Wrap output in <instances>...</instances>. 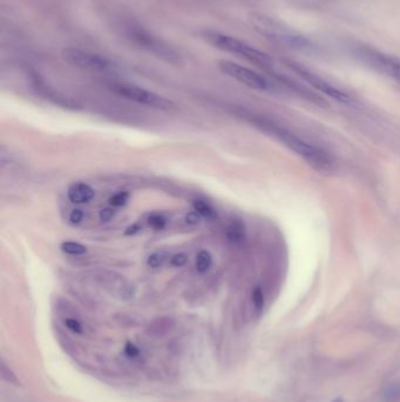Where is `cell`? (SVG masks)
Listing matches in <instances>:
<instances>
[{"label":"cell","instance_id":"obj_1","mask_svg":"<svg viewBox=\"0 0 400 402\" xmlns=\"http://www.w3.org/2000/svg\"><path fill=\"white\" fill-rule=\"evenodd\" d=\"M259 126L267 131L272 137L278 139L283 145L286 146L290 151L302 158L310 168L321 173H330L334 171L336 163L330 153L326 149L314 145L308 140H304L300 135L293 133L286 127H282L278 124L270 120H259Z\"/></svg>","mask_w":400,"mask_h":402},{"label":"cell","instance_id":"obj_2","mask_svg":"<svg viewBox=\"0 0 400 402\" xmlns=\"http://www.w3.org/2000/svg\"><path fill=\"white\" fill-rule=\"evenodd\" d=\"M248 22L257 34L276 46L293 51H309L314 49V45L309 39L272 17L259 12H252L248 15Z\"/></svg>","mask_w":400,"mask_h":402},{"label":"cell","instance_id":"obj_3","mask_svg":"<svg viewBox=\"0 0 400 402\" xmlns=\"http://www.w3.org/2000/svg\"><path fill=\"white\" fill-rule=\"evenodd\" d=\"M201 37L207 44L211 45L215 49L221 50L223 52L231 53L235 56L248 60L257 66L269 70L272 66V59L267 53L257 50L245 41L240 40L238 38L231 37L228 34L216 32V31L206 30L201 34Z\"/></svg>","mask_w":400,"mask_h":402},{"label":"cell","instance_id":"obj_4","mask_svg":"<svg viewBox=\"0 0 400 402\" xmlns=\"http://www.w3.org/2000/svg\"><path fill=\"white\" fill-rule=\"evenodd\" d=\"M126 36L132 44L137 46L139 49L144 50L146 52L151 53L153 56L157 57L159 59L171 64L175 66H181L183 64L182 58L178 50L174 49L167 41L163 40L159 36L149 32L139 25H128L126 29Z\"/></svg>","mask_w":400,"mask_h":402},{"label":"cell","instance_id":"obj_5","mask_svg":"<svg viewBox=\"0 0 400 402\" xmlns=\"http://www.w3.org/2000/svg\"><path fill=\"white\" fill-rule=\"evenodd\" d=\"M353 56L357 60H360V63L380 75L389 77L400 86L399 58L363 45L353 49Z\"/></svg>","mask_w":400,"mask_h":402},{"label":"cell","instance_id":"obj_6","mask_svg":"<svg viewBox=\"0 0 400 402\" xmlns=\"http://www.w3.org/2000/svg\"><path fill=\"white\" fill-rule=\"evenodd\" d=\"M111 89L114 91L115 94L126 98L128 100L135 101L137 104L145 105V106L156 108V110L168 111L175 106L174 103L171 99L162 97V96L148 91V89L132 85V84L113 82L111 85Z\"/></svg>","mask_w":400,"mask_h":402},{"label":"cell","instance_id":"obj_7","mask_svg":"<svg viewBox=\"0 0 400 402\" xmlns=\"http://www.w3.org/2000/svg\"><path fill=\"white\" fill-rule=\"evenodd\" d=\"M284 64L289 67L293 73H296L300 78L303 79L304 82H308L309 85L312 86L314 89H317L319 92H322L328 97L332 98V99L341 103V104H352V98L348 94H345L344 91H341V89L332 85L331 82L322 78L321 75H316L315 72L310 71L309 68L300 65L297 61H293V60L286 59L284 60Z\"/></svg>","mask_w":400,"mask_h":402},{"label":"cell","instance_id":"obj_8","mask_svg":"<svg viewBox=\"0 0 400 402\" xmlns=\"http://www.w3.org/2000/svg\"><path fill=\"white\" fill-rule=\"evenodd\" d=\"M219 67L222 73L250 89L257 91H271L274 89V82L269 80L267 77L254 71L252 68L242 66L240 64L233 63L230 60H220Z\"/></svg>","mask_w":400,"mask_h":402},{"label":"cell","instance_id":"obj_9","mask_svg":"<svg viewBox=\"0 0 400 402\" xmlns=\"http://www.w3.org/2000/svg\"><path fill=\"white\" fill-rule=\"evenodd\" d=\"M63 59L70 66L78 67L82 70H89L95 72H113L115 71L114 64L107 58L97 54V53L84 51V50L67 47L61 52Z\"/></svg>","mask_w":400,"mask_h":402},{"label":"cell","instance_id":"obj_10","mask_svg":"<svg viewBox=\"0 0 400 402\" xmlns=\"http://www.w3.org/2000/svg\"><path fill=\"white\" fill-rule=\"evenodd\" d=\"M95 195L92 187L85 183H75L67 191V197L73 204H87Z\"/></svg>","mask_w":400,"mask_h":402},{"label":"cell","instance_id":"obj_11","mask_svg":"<svg viewBox=\"0 0 400 402\" xmlns=\"http://www.w3.org/2000/svg\"><path fill=\"white\" fill-rule=\"evenodd\" d=\"M226 237H228V240L233 244H236V245L241 244L245 239V225L240 220H233V223L228 226Z\"/></svg>","mask_w":400,"mask_h":402},{"label":"cell","instance_id":"obj_12","mask_svg":"<svg viewBox=\"0 0 400 402\" xmlns=\"http://www.w3.org/2000/svg\"><path fill=\"white\" fill-rule=\"evenodd\" d=\"M213 264V257L208 251H201L197 255V272L203 274L207 272Z\"/></svg>","mask_w":400,"mask_h":402},{"label":"cell","instance_id":"obj_13","mask_svg":"<svg viewBox=\"0 0 400 402\" xmlns=\"http://www.w3.org/2000/svg\"><path fill=\"white\" fill-rule=\"evenodd\" d=\"M60 248L63 253L70 254V255H84L87 253V248L79 242L65 241L60 245Z\"/></svg>","mask_w":400,"mask_h":402},{"label":"cell","instance_id":"obj_14","mask_svg":"<svg viewBox=\"0 0 400 402\" xmlns=\"http://www.w3.org/2000/svg\"><path fill=\"white\" fill-rule=\"evenodd\" d=\"M193 206L194 209H195L201 216L207 218V219H215V211H214V209H213L210 205H208L207 202H204L203 200L194 201Z\"/></svg>","mask_w":400,"mask_h":402},{"label":"cell","instance_id":"obj_15","mask_svg":"<svg viewBox=\"0 0 400 402\" xmlns=\"http://www.w3.org/2000/svg\"><path fill=\"white\" fill-rule=\"evenodd\" d=\"M385 402H400V382L390 384L384 391Z\"/></svg>","mask_w":400,"mask_h":402},{"label":"cell","instance_id":"obj_16","mask_svg":"<svg viewBox=\"0 0 400 402\" xmlns=\"http://www.w3.org/2000/svg\"><path fill=\"white\" fill-rule=\"evenodd\" d=\"M167 259V253H164V252H155V253L149 255L148 259H147V265H148L149 267L159 268L164 265Z\"/></svg>","mask_w":400,"mask_h":402},{"label":"cell","instance_id":"obj_17","mask_svg":"<svg viewBox=\"0 0 400 402\" xmlns=\"http://www.w3.org/2000/svg\"><path fill=\"white\" fill-rule=\"evenodd\" d=\"M166 223H167L166 218L162 214H157V213L152 214L148 218L149 226L156 230V231H161V230L166 228Z\"/></svg>","mask_w":400,"mask_h":402},{"label":"cell","instance_id":"obj_18","mask_svg":"<svg viewBox=\"0 0 400 402\" xmlns=\"http://www.w3.org/2000/svg\"><path fill=\"white\" fill-rule=\"evenodd\" d=\"M252 304H254L256 312H260L263 308L264 295L261 287H256L255 290H252Z\"/></svg>","mask_w":400,"mask_h":402},{"label":"cell","instance_id":"obj_19","mask_svg":"<svg viewBox=\"0 0 400 402\" xmlns=\"http://www.w3.org/2000/svg\"><path fill=\"white\" fill-rule=\"evenodd\" d=\"M130 199V194L128 192H119V193L114 194L113 197L109 199L111 206L114 207H121L127 204V201Z\"/></svg>","mask_w":400,"mask_h":402},{"label":"cell","instance_id":"obj_20","mask_svg":"<svg viewBox=\"0 0 400 402\" xmlns=\"http://www.w3.org/2000/svg\"><path fill=\"white\" fill-rule=\"evenodd\" d=\"M82 219H84V212H82V209H75V211H72V213H70V223L78 225V223H82Z\"/></svg>","mask_w":400,"mask_h":402},{"label":"cell","instance_id":"obj_21","mask_svg":"<svg viewBox=\"0 0 400 402\" xmlns=\"http://www.w3.org/2000/svg\"><path fill=\"white\" fill-rule=\"evenodd\" d=\"M65 325L68 327V329L75 332V333H82V325L79 324V321L75 320V319H67L65 321Z\"/></svg>","mask_w":400,"mask_h":402},{"label":"cell","instance_id":"obj_22","mask_svg":"<svg viewBox=\"0 0 400 402\" xmlns=\"http://www.w3.org/2000/svg\"><path fill=\"white\" fill-rule=\"evenodd\" d=\"M201 218L202 216L197 211H194V212H190L185 216V223H190V225H197L200 223Z\"/></svg>","mask_w":400,"mask_h":402},{"label":"cell","instance_id":"obj_23","mask_svg":"<svg viewBox=\"0 0 400 402\" xmlns=\"http://www.w3.org/2000/svg\"><path fill=\"white\" fill-rule=\"evenodd\" d=\"M171 262L175 267H182L187 262V257H185V254H176V255L171 258Z\"/></svg>","mask_w":400,"mask_h":402},{"label":"cell","instance_id":"obj_24","mask_svg":"<svg viewBox=\"0 0 400 402\" xmlns=\"http://www.w3.org/2000/svg\"><path fill=\"white\" fill-rule=\"evenodd\" d=\"M115 212L114 209H109V207H106V209H102L99 213V216L102 221H109V220L114 216Z\"/></svg>","mask_w":400,"mask_h":402},{"label":"cell","instance_id":"obj_25","mask_svg":"<svg viewBox=\"0 0 400 402\" xmlns=\"http://www.w3.org/2000/svg\"><path fill=\"white\" fill-rule=\"evenodd\" d=\"M126 352L127 353L130 354V355H132V357H135V355L139 353V350H137V348L133 346V345H132V346L128 345V347L126 348Z\"/></svg>","mask_w":400,"mask_h":402},{"label":"cell","instance_id":"obj_26","mask_svg":"<svg viewBox=\"0 0 400 402\" xmlns=\"http://www.w3.org/2000/svg\"><path fill=\"white\" fill-rule=\"evenodd\" d=\"M332 402H345L344 400L341 398L334 399V401Z\"/></svg>","mask_w":400,"mask_h":402}]
</instances>
